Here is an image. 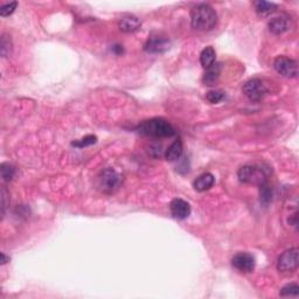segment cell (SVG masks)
<instances>
[{
    "instance_id": "obj_1",
    "label": "cell",
    "mask_w": 299,
    "mask_h": 299,
    "mask_svg": "<svg viewBox=\"0 0 299 299\" xmlns=\"http://www.w3.org/2000/svg\"><path fill=\"white\" fill-rule=\"evenodd\" d=\"M218 14L215 9L207 4H199L191 12V24L195 31L208 32L215 27Z\"/></svg>"
},
{
    "instance_id": "obj_2",
    "label": "cell",
    "mask_w": 299,
    "mask_h": 299,
    "mask_svg": "<svg viewBox=\"0 0 299 299\" xmlns=\"http://www.w3.org/2000/svg\"><path fill=\"white\" fill-rule=\"evenodd\" d=\"M135 130L139 135L154 138H167L175 135L173 125L162 118H152L142 122Z\"/></svg>"
},
{
    "instance_id": "obj_3",
    "label": "cell",
    "mask_w": 299,
    "mask_h": 299,
    "mask_svg": "<svg viewBox=\"0 0 299 299\" xmlns=\"http://www.w3.org/2000/svg\"><path fill=\"white\" fill-rule=\"evenodd\" d=\"M237 177L241 182L261 186L267 182V173L264 169L256 165H244L238 169Z\"/></svg>"
},
{
    "instance_id": "obj_4",
    "label": "cell",
    "mask_w": 299,
    "mask_h": 299,
    "mask_svg": "<svg viewBox=\"0 0 299 299\" xmlns=\"http://www.w3.org/2000/svg\"><path fill=\"white\" fill-rule=\"evenodd\" d=\"M98 187L104 193H114L122 184V175L114 168H105L98 175Z\"/></svg>"
},
{
    "instance_id": "obj_5",
    "label": "cell",
    "mask_w": 299,
    "mask_h": 299,
    "mask_svg": "<svg viewBox=\"0 0 299 299\" xmlns=\"http://www.w3.org/2000/svg\"><path fill=\"white\" fill-rule=\"evenodd\" d=\"M243 94L252 102H260L268 94V88L260 78H251L244 83Z\"/></svg>"
},
{
    "instance_id": "obj_6",
    "label": "cell",
    "mask_w": 299,
    "mask_h": 299,
    "mask_svg": "<svg viewBox=\"0 0 299 299\" xmlns=\"http://www.w3.org/2000/svg\"><path fill=\"white\" fill-rule=\"evenodd\" d=\"M299 264V250L298 248H291L285 250L280 256L277 262V269L281 272H292L296 270Z\"/></svg>"
},
{
    "instance_id": "obj_7",
    "label": "cell",
    "mask_w": 299,
    "mask_h": 299,
    "mask_svg": "<svg viewBox=\"0 0 299 299\" xmlns=\"http://www.w3.org/2000/svg\"><path fill=\"white\" fill-rule=\"evenodd\" d=\"M274 68L284 77L292 78L298 75V63L288 56H278L274 61Z\"/></svg>"
},
{
    "instance_id": "obj_8",
    "label": "cell",
    "mask_w": 299,
    "mask_h": 299,
    "mask_svg": "<svg viewBox=\"0 0 299 299\" xmlns=\"http://www.w3.org/2000/svg\"><path fill=\"white\" fill-rule=\"evenodd\" d=\"M231 264L236 270L249 274V272L254 271L255 269V258L249 252H237L232 257Z\"/></svg>"
},
{
    "instance_id": "obj_9",
    "label": "cell",
    "mask_w": 299,
    "mask_h": 299,
    "mask_svg": "<svg viewBox=\"0 0 299 299\" xmlns=\"http://www.w3.org/2000/svg\"><path fill=\"white\" fill-rule=\"evenodd\" d=\"M269 31L275 35H281L290 31L292 26V20L288 14H281L274 16L270 21H269Z\"/></svg>"
},
{
    "instance_id": "obj_10",
    "label": "cell",
    "mask_w": 299,
    "mask_h": 299,
    "mask_svg": "<svg viewBox=\"0 0 299 299\" xmlns=\"http://www.w3.org/2000/svg\"><path fill=\"white\" fill-rule=\"evenodd\" d=\"M169 40L161 36H153L150 38L144 46V49L151 54H161L169 49Z\"/></svg>"
},
{
    "instance_id": "obj_11",
    "label": "cell",
    "mask_w": 299,
    "mask_h": 299,
    "mask_svg": "<svg viewBox=\"0 0 299 299\" xmlns=\"http://www.w3.org/2000/svg\"><path fill=\"white\" fill-rule=\"evenodd\" d=\"M169 209H171L173 218L178 219V220H185L191 215V206H189L187 201L182 200V199L172 200L171 205H169Z\"/></svg>"
},
{
    "instance_id": "obj_12",
    "label": "cell",
    "mask_w": 299,
    "mask_h": 299,
    "mask_svg": "<svg viewBox=\"0 0 299 299\" xmlns=\"http://www.w3.org/2000/svg\"><path fill=\"white\" fill-rule=\"evenodd\" d=\"M119 28L121 31L125 32V33H132L138 31L141 28V20H139L137 16L128 14L122 16L121 20H119Z\"/></svg>"
},
{
    "instance_id": "obj_13",
    "label": "cell",
    "mask_w": 299,
    "mask_h": 299,
    "mask_svg": "<svg viewBox=\"0 0 299 299\" xmlns=\"http://www.w3.org/2000/svg\"><path fill=\"white\" fill-rule=\"evenodd\" d=\"M214 184H215L214 175L209 173V172H206V173H202L195 179L193 186L195 191L205 192V191H208V189H211L213 186H214Z\"/></svg>"
},
{
    "instance_id": "obj_14",
    "label": "cell",
    "mask_w": 299,
    "mask_h": 299,
    "mask_svg": "<svg viewBox=\"0 0 299 299\" xmlns=\"http://www.w3.org/2000/svg\"><path fill=\"white\" fill-rule=\"evenodd\" d=\"M221 69H222V66H221V63H219V62H215L214 65H212L211 67L206 69V73L204 75L205 84L208 85V87H213V85H215V83L218 82L219 77H220Z\"/></svg>"
},
{
    "instance_id": "obj_15",
    "label": "cell",
    "mask_w": 299,
    "mask_h": 299,
    "mask_svg": "<svg viewBox=\"0 0 299 299\" xmlns=\"http://www.w3.org/2000/svg\"><path fill=\"white\" fill-rule=\"evenodd\" d=\"M182 150H184V148H182L181 141L180 139H177V141H175L174 143H172V144L168 146V149L166 150L165 157L168 161L178 160V159L181 157Z\"/></svg>"
},
{
    "instance_id": "obj_16",
    "label": "cell",
    "mask_w": 299,
    "mask_h": 299,
    "mask_svg": "<svg viewBox=\"0 0 299 299\" xmlns=\"http://www.w3.org/2000/svg\"><path fill=\"white\" fill-rule=\"evenodd\" d=\"M215 59H217V53H215L214 48L211 47V46H209V47H206L200 54L201 66L205 69H207L211 67L212 65H214Z\"/></svg>"
},
{
    "instance_id": "obj_17",
    "label": "cell",
    "mask_w": 299,
    "mask_h": 299,
    "mask_svg": "<svg viewBox=\"0 0 299 299\" xmlns=\"http://www.w3.org/2000/svg\"><path fill=\"white\" fill-rule=\"evenodd\" d=\"M255 9L257 12L258 15L261 16H268L274 13L277 9V5L274 2L269 1H256L255 2Z\"/></svg>"
},
{
    "instance_id": "obj_18",
    "label": "cell",
    "mask_w": 299,
    "mask_h": 299,
    "mask_svg": "<svg viewBox=\"0 0 299 299\" xmlns=\"http://www.w3.org/2000/svg\"><path fill=\"white\" fill-rule=\"evenodd\" d=\"M15 175V167L9 162H2L1 164V178L5 181H11Z\"/></svg>"
},
{
    "instance_id": "obj_19",
    "label": "cell",
    "mask_w": 299,
    "mask_h": 299,
    "mask_svg": "<svg viewBox=\"0 0 299 299\" xmlns=\"http://www.w3.org/2000/svg\"><path fill=\"white\" fill-rule=\"evenodd\" d=\"M280 295L282 296V297H297V296L299 295L298 284H296V283L287 284L285 287L281 289Z\"/></svg>"
},
{
    "instance_id": "obj_20",
    "label": "cell",
    "mask_w": 299,
    "mask_h": 299,
    "mask_svg": "<svg viewBox=\"0 0 299 299\" xmlns=\"http://www.w3.org/2000/svg\"><path fill=\"white\" fill-rule=\"evenodd\" d=\"M260 194H261V201L263 202V204L268 205L269 202L271 201L272 189L270 188V186H269L267 182H264V184H262L260 186Z\"/></svg>"
},
{
    "instance_id": "obj_21",
    "label": "cell",
    "mask_w": 299,
    "mask_h": 299,
    "mask_svg": "<svg viewBox=\"0 0 299 299\" xmlns=\"http://www.w3.org/2000/svg\"><path fill=\"white\" fill-rule=\"evenodd\" d=\"M97 142V137L96 136H92V135H89V136H85L84 138H82L81 141H77V142H73L72 145L73 146H76V148H87V146H90L92 144H95V143Z\"/></svg>"
},
{
    "instance_id": "obj_22",
    "label": "cell",
    "mask_w": 299,
    "mask_h": 299,
    "mask_svg": "<svg viewBox=\"0 0 299 299\" xmlns=\"http://www.w3.org/2000/svg\"><path fill=\"white\" fill-rule=\"evenodd\" d=\"M224 92L222 90H211L207 92L206 98H207V101L212 103V104H217V103H220L222 99L224 98Z\"/></svg>"
},
{
    "instance_id": "obj_23",
    "label": "cell",
    "mask_w": 299,
    "mask_h": 299,
    "mask_svg": "<svg viewBox=\"0 0 299 299\" xmlns=\"http://www.w3.org/2000/svg\"><path fill=\"white\" fill-rule=\"evenodd\" d=\"M12 51V44H11V40H9L6 35H2L1 38V55L7 56L9 53Z\"/></svg>"
},
{
    "instance_id": "obj_24",
    "label": "cell",
    "mask_w": 299,
    "mask_h": 299,
    "mask_svg": "<svg viewBox=\"0 0 299 299\" xmlns=\"http://www.w3.org/2000/svg\"><path fill=\"white\" fill-rule=\"evenodd\" d=\"M16 6H18V2H16V1L9 2V4H6L4 6H1V8H0V15H1V16L11 15L12 13L14 12Z\"/></svg>"
},
{
    "instance_id": "obj_25",
    "label": "cell",
    "mask_w": 299,
    "mask_h": 299,
    "mask_svg": "<svg viewBox=\"0 0 299 299\" xmlns=\"http://www.w3.org/2000/svg\"><path fill=\"white\" fill-rule=\"evenodd\" d=\"M7 198H8L7 189H6L5 187H2V188H1V208H2V215L5 214L6 207H7V205H8Z\"/></svg>"
},
{
    "instance_id": "obj_26",
    "label": "cell",
    "mask_w": 299,
    "mask_h": 299,
    "mask_svg": "<svg viewBox=\"0 0 299 299\" xmlns=\"http://www.w3.org/2000/svg\"><path fill=\"white\" fill-rule=\"evenodd\" d=\"M114 52L116 53V54L119 55V54H122L124 51H123V47L121 45H116V46H114Z\"/></svg>"
},
{
    "instance_id": "obj_27",
    "label": "cell",
    "mask_w": 299,
    "mask_h": 299,
    "mask_svg": "<svg viewBox=\"0 0 299 299\" xmlns=\"http://www.w3.org/2000/svg\"><path fill=\"white\" fill-rule=\"evenodd\" d=\"M8 261H9V257H6V255L4 254V252H2V254H1V264L7 263Z\"/></svg>"
}]
</instances>
